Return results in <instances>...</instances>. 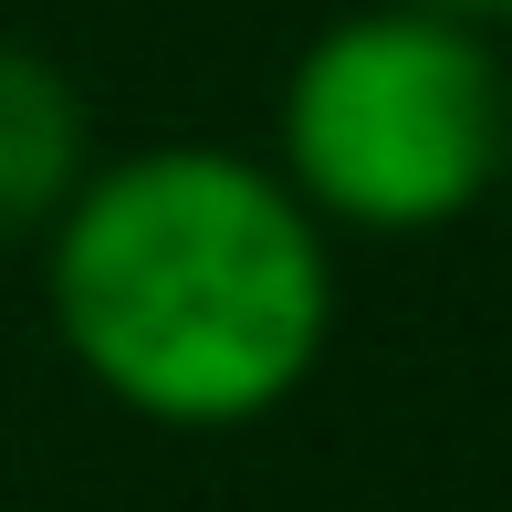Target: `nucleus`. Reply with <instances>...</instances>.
<instances>
[{
  "label": "nucleus",
  "mask_w": 512,
  "mask_h": 512,
  "mask_svg": "<svg viewBox=\"0 0 512 512\" xmlns=\"http://www.w3.org/2000/svg\"><path fill=\"white\" fill-rule=\"evenodd\" d=\"M335 230L262 147H115L42 230V314L74 377L147 429L209 439L293 408L335 345Z\"/></svg>",
  "instance_id": "nucleus-1"
},
{
  "label": "nucleus",
  "mask_w": 512,
  "mask_h": 512,
  "mask_svg": "<svg viewBox=\"0 0 512 512\" xmlns=\"http://www.w3.org/2000/svg\"><path fill=\"white\" fill-rule=\"evenodd\" d=\"M512 53L471 21L356 0L272 95V168L335 241H429L502 199Z\"/></svg>",
  "instance_id": "nucleus-2"
},
{
  "label": "nucleus",
  "mask_w": 512,
  "mask_h": 512,
  "mask_svg": "<svg viewBox=\"0 0 512 512\" xmlns=\"http://www.w3.org/2000/svg\"><path fill=\"white\" fill-rule=\"evenodd\" d=\"M95 178V105L42 42L0 32V241H42Z\"/></svg>",
  "instance_id": "nucleus-3"
},
{
  "label": "nucleus",
  "mask_w": 512,
  "mask_h": 512,
  "mask_svg": "<svg viewBox=\"0 0 512 512\" xmlns=\"http://www.w3.org/2000/svg\"><path fill=\"white\" fill-rule=\"evenodd\" d=\"M408 11H439V21H471V32H492L512 53V0H408Z\"/></svg>",
  "instance_id": "nucleus-4"
},
{
  "label": "nucleus",
  "mask_w": 512,
  "mask_h": 512,
  "mask_svg": "<svg viewBox=\"0 0 512 512\" xmlns=\"http://www.w3.org/2000/svg\"><path fill=\"white\" fill-rule=\"evenodd\" d=\"M502 199H512V147H502Z\"/></svg>",
  "instance_id": "nucleus-5"
}]
</instances>
